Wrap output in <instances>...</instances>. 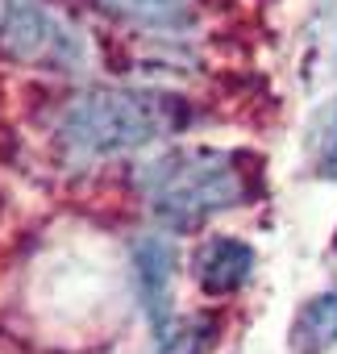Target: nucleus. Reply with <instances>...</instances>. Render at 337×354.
Segmentation results:
<instances>
[{
	"label": "nucleus",
	"mask_w": 337,
	"mask_h": 354,
	"mask_svg": "<svg viewBox=\"0 0 337 354\" xmlns=\"http://www.w3.org/2000/svg\"><path fill=\"white\" fill-rule=\"evenodd\" d=\"M246 158L233 150H213V146H184L150 158L137 175L142 196L162 217L166 225L188 230L213 213L238 209L250 196V171L242 167Z\"/></svg>",
	"instance_id": "1"
},
{
	"label": "nucleus",
	"mask_w": 337,
	"mask_h": 354,
	"mask_svg": "<svg viewBox=\"0 0 337 354\" xmlns=\"http://www.w3.org/2000/svg\"><path fill=\"white\" fill-rule=\"evenodd\" d=\"M188 121V109L162 92H133V88H96L75 96L63 117L59 133L75 154H125L175 133Z\"/></svg>",
	"instance_id": "2"
},
{
	"label": "nucleus",
	"mask_w": 337,
	"mask_h": 354,
	"mask_svg": "<svg viewBox=\"0 0 337 354\" xmlns=\"http://www.w3.org/2000/svg\"><path fill=\"white\" fill-rule=\"evenodd\" d=\"M0 55L38 71H84V34L46 0H0Z\"/></svg>",
	"instance_id": "3"
},
{
	"label": "nucleus",
	"mask_w": 337,
	"mask_h": 354,
	"mask_svg": "<svg viewBox=\"0 0 337 354\" xmlns=\"http://www.w3.org/2000/svg\"><path fill=\"white\" fill-rule=\"evenodd\" d=\"M129 263H133V283L146 308V321L154 325V333H162L171 325L175 313V275H180V250L171 238L162 234H146L129 246Z\"/></svg>",
	"instance_id": "4"
},
{
	"label": "nucleus",
	"mask_w": 337,
	"mask_h": 354,
	"mask_svg": "<svg viewBox=\"0 0 337 354\" xmlns=\"http://www.w3.org/2000/svg\"><path fill=\"white\" fill-rule=\"evenodd\" d=\"M192 275L204 296H233L254 275V246L242 238H209L192 254Z\"/></svg>",
	"instance_id": "5"
},
{
	"label": "nucleus",
	"mask_w": 337,
	"mask_h": 354,
	"mask_svg": "<svg viewBox=\"0 0 337 354\" xmlns=\"http://www.w3.org/2000/svg\"><path fill=\"white\" fill-rule=\"evenodd\" d=\"M287 342H291L296 354H329V350L337 346V292L312 296V300L296 313Z\"/></svg>",
	"instance_id": "6"
},
{
	"label": "nucleus",
	"mask_w": 337,
	"mask_h": 354,
	"mask_svg": "<svg viewBox=\"0 0 337 354\" xmlns=\"http://www.w3.org/2000/svg\"><path fill=\"white\" fill-rule=\"evenodd\" d=\"M100 5L121 17L133 21L142 30H166V34H180L196 21V0H100Z\"/></svg>",
	"instance_id": "7"
},
{
	"label": "nucleus",
	"mask_w": 337,
	"mask_h": 354,
	"mask_svg": "<svg viewBox=\"0 0 337 354\" xmlns=\"http://www.w3.org/2000/svg\"><path fill=\"white\" fill-rule=\"evenodd\" d=\"M217 333H221L217 317H209V313L188 317V321H180L175 329L166 325V329L158 333V354H213Z\"/></svg>",
	"instance_id": "8"
},
{
	"label": "nucleus",
	"mask_w": 337,
	"mask_h": 354,
	"mask_svg": "<svg viewBox=\"0 0 337 354\" xmlns=\"http://www.w3.org/2000/svg\"><path fill=\"white\" fill-rule=\"evenodd\" d=\"M308 154L320 180H337V96L316 113L312 133H308Z\"/></svg>",
	"instance_id": "9"
}]
</instances>
